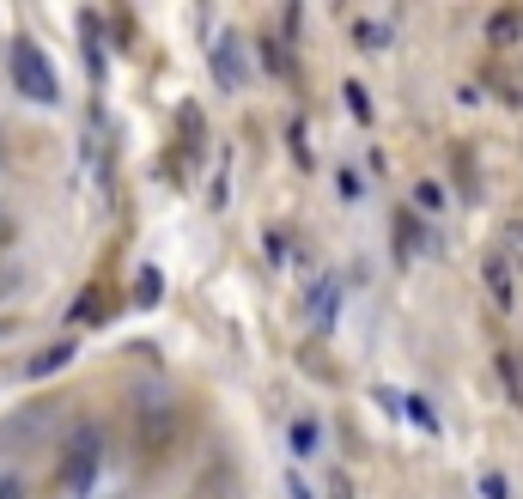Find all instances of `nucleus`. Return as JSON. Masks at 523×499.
Returning <instances> with one entry per match:
<instances>
[{
    "instance_id": "22",
    "label": "nucleus",
    "mask_w": 523,
    "mask_h": 499,
    "mask_svg": "<svg viewBox=\"0 0 523 499\" xmlns=\"http://www.w3.org/2000/svg\"><path fill=\"white\" fill-rule=\"evenodd\" d=\"M335 183H341V201H359V177H353V171H341Z\"/></svg>"
},
{
    "instance_id": "17",
    "label": "nucleus",
    "mask_w": 523,
    "mask_h": 499,
    "mask_svg": "<svg viewBox=\"0 0 523 499\" xmlns=\"http://www.w3.org/2000/svg\"><path fill=\"white\" fill-rule=\"evenodd\" d=\"M499 378H505V390L517 396V408H523V366L511 360V353H499Z\"/></svg>"
},
{
    "instance_id": "19",
    "label": "nucleus",
    "mask_w": 523,
    "mask_h": 499,
    "mask_svg": "<svg viewBox=\"0 0 523 499\" xmlns=\"http://www.w3.org/2000/svg\"><path fill=\"white\" fill-rule=\"evenodd\" d=\"M414 207L438 213V207H444V189H438V183H420V189H414Z\"/></svg>"
},
{
    "instance_id": "18",
    "label": "nucleus",
    "mask_w": 523,
    "mask_h": 499,
    "mask_svg": "<svg viewBox=\"0 0 523 499\" xmlns=\"http://www.w3.org/2000/svg\"><path fill=\"white\" fill-rule=\"evenodd\" d=\"M347 110H353V122H371V92L365 86H347Z\"/></svg>"
},
{
    "instance_id": "16",
    "label": "nucleus",
    "mask_w": 523,
    "mask_h": 499,
    "mask_svg": "<svg viewBox=\"0 0 523 499\" xmlns=\"http://www.w3.org/2000/svg\"><path fill=\"white\" fill-rule=\"evenodd\" d=\"M353 37H359L365 49H384V43H390V25H378V19H359V25H353Z\"/></svg>"
},
{
    "instance_id": "8",
    "label": "nucleus",
    "mask_w": 523,
    "mask_h": 499,
    "mask_svg": "<svg viewBox=\"0 0 523 499\" xmlns=\"http://www.w3.org/2000/svg\"><path fill=\"white\" fill-rule=\"evenodd\" d=\"M80 37H86V74L104 80V19L98 13H80Z\"/></svg>"
},
{
    "instance_id": "10",
    "label": "nucleus",
    "mask_w": 523,
    "mask_h": 499,
    "mask_svg": "<svg viewBox=\"0 0 523 499\" xmlns=\"http://www.w3.org/2000/svg\"><path fill=\"white\" fill-rule=\"evenodd\" d=\"M43 420H49V408H31V414L7 420V426H0V451H7V445H31V433H37Z\"/></svg>"
},
{
    "instance_id": "20",
    "label": "nucleus",
    "mask_w": 523,
    "mask_h": 499,
    "mask_svg": "<svg viewBox=\"0 0 523 499\" xmlns=\"http://www.w3.org/2000/svg\"><path fill=\"white\" fill-rule=\"evenodd\" d=\"M481 499H511V481L505 475H481Z\"/></svg>"
},
{
    "instance_id": "6",
    "label": "nucleus",
    "mask_w": 523,
    "mask_h": 499,
    "mask_svg": "<svg viewBox=\"0 0 523 499\" xmlns=\"http://www.w3.org/2000/svg\"><path fill=\"white\" fill-rule=\"evenodd\" d=\"M481 280H487V299L511 311V299H517V280H511V262H505L499 250H487V256H481Z\"/></svg>"
},
{
    "instance_id": "13",
    "label": "nucleus",
    "mask_w": 523,
    "mask_h": 499,
    "mask_svg": "<svg viewBox=\"0 0 523 499\" xmlns=\"http://www.w3.org/2000/svg\"><path fill=\"white\" fill-rule=\"evenodd\" d=\"M487 37H493V43H517V37H523V13H493V19H487Z\"/></svg>"
},
{
    "instance_id": "26",
    "label": "nucleus",
    "mask_w": 523,
    "mask_h": 499,
    "mask_svg": "<svg viewBox=\"0 0 523 499\" xmlns=\"http://www.w3.org/2000/svg\"><path fill=\"white\" fill-rule=\"evenodd\" d=\"M0 335H13V317H0Z\"/></svg>"
},
{
    "instance_id": "1",
    "label": "nucleus",
    "mask_w": 523,
    "mask_h": 499,
    "mask_svg": "<svg viewBox=\"0 0 523 499\" xmlns=\"http://www.w3.org/2000/svg\"><path fill=\"white\" fill-rule=\"evenodd\" d=\"M104 451H110V433H104L98 420L73 426L67 445H61V463H55L61 499H86V493H92V481H98V469H104Z\"/></svg>"
},
{
    "instance_id": "3",
    "label": "nucleus",
    "mask_w": 523,
    "mask_h": 499,
    "mask_svg": "<svg viewBox=\"0 0 523 499\" xmlns=\"http://www.w3.org/2000/svg\"><path fill=\"white\" fill-rule=\"evenodd\" d=\"M207 61H213L219 92H244L250 61H244V37H238V31H219V37H213V49H207Z\"/></svg>"
},
{
    "instance_id": "15",
    "label": "nucleus",
    "mask_w": 523,
    "mask_h": 499,
    "mask_svg": "<svg viewBox=\"0 0 523 499\" xmlns=\"http://www.w3.org/2000/svg\"><path fill=\"white\" fill-rule=\"evenodd\" d=\"M159 268H140V280H134V305H159Z\"/></svg>"
},
{
    "instance_id": "2",
    "label": "nucleus",
    "mask_w": 523,
    "mask_h": 499,
    "mask_svg": "<svg viewBox=\"0 0 523 499\" xmlns=\"http://www.w3.org/2000/svg\"><path fill=\"white\" fill-rule=\"evenodd\" d=\"M7 67H13V86H19V98H31V104H61V80H55V67H49V55L31 43V37H19L13 43V55H7Z\"/></svg>"
},
{
    "instance_id": "5",
    "label": "nucleus",
    "mask_w": 523,
    "mask_h": 499,
    "mask_svg": "<svg viewBox=\"0 0 523 499\" xmlns=\"http://www.w3.org/2000/svg\"><path fill=\"white\" fill-rule=\"evenodd\" d=\"M305 311H311L317 335H329V329H335V311H341V280H335V274H323L317 287L305 293Z\"/></svg>"
},
{
    "instance_id": "25",
    "label": "nucleus",
    "mask_w": 523,
    "mask_h": 499,
    "mask_svg": "<svg viewBox=\"0 0 523 499\" xmlns=\"http://www.w3.org/2000/svg\"><path fill=\"white\" fill-rule=\"evenodd\" d=\"M7 287H13V274H7V268H0V293H7Z\"/></svg>"
},
{
    "instance_id": "23",
    "label": "nucleus",
    "mask_w": 523,
    "mask_h": 499,
    "mask_svg": "<svg viewBox=\"0 0 523 499\" xmlns=\"http://www.w3.org/2000/svg\"><path fill=\"white\" fill-rule=\"evenodd\" d=\"M286 487H292V499H317V487H305L298 475H286Z\"/></svg>"
},
{
    "instance_id": "24",
    "label": "nucleus",
    "mask_w": 523,
    "mask_h": 499,
    "mask_svg": "<svg viewBox=\"0 0 523 499\" xmlns=\"http://www.w3.org/2000/svg\"><path fill=\"white\" fill-rule=\"evenodd\" d=\"M0 499H25V487L19 481H0Z\"/></svg>"
},
{
    "instance_id": "9",
    "label": "nucleus",
    "mask_w": 523,
    "mask_h": 499,
    "mask_svg": "<svg viewBox=\"0 0 523 499\" xmlns=\"http://www.w3.org/2000/svg\"><path fill=\"white\" fill-rule=\"evenodd\" d=\"M73 347H80V341H49L43 353H31V360H25V378H49V372H61V366L73 360Z\"/></svg>"
},
{
    "instance_id": "4",
    "label": "nucleus",
    "mask_w": 523,
    "mask_h": 499,
    "mask_svg": "<svg viewBox=\"0 0 523 499\" xmlns=\"http://www.w3.org/2000/svg\"><path fill=\"white\" fill-rule=\"evenodd\" d=\"M207 153V122H201V110L195 104H183L177 110V159H171V177H189V165Z\"/></svg>"
},
{
    "instance_id": "7",
    "label": "nucleus",
    "mask_w": 523,
    "mask_h": 499,
    "mask_svg": "<svg viewBox=\"0 0 523 499\" xmlns=\"http://www.w3.org/2000/svg\"><path fill=\"white\" fill-rule=\"evenodd\" d=\"M432 250V238H426V226L414 220V213L402 207L396 213V262H414V256H426Z\"/></svg>"
},
{
    "instance_id": "12",
    "label": "nucleus",
    "mask_w": 523,
    "mask_h": 499,
    "mask_svg": "<svg viewBox=\"0 0 523 499\" xmlns=\"http://www.w3.org/2000/svg\"><path fill=\"white\" fill-rule=\"evenodd\" d=\"M317 445H323V426L317 420H292V451L298 457H317Z\"/></svg>"
},
{
    "instance_id": "11",
    "label": "nucleus",
    "mask_w": 523,
    "mask_h": 499,
    "mask_svg": "<svg viewBox=\"0 0 523 499\" xmlns=\"http://www.w3.org/2000/svg\"><path fill=\"white\" fill-rule=\"evenodd\" d=\"M451 171H457L463 201H481V177H475V153H469V147H451Z\"/></svg>"
},
{
    "instance_id": "21",
    "label": "nucleus",
    "mask_w": 523,
    "mask_h": 499,
    "mask_svg": "<svg viewBox=\"0 0 523 499\" xmlns=\"http://www.w3.org/2000/svg\"><path fill=\"white\" fill-rule=\"evenodd\" d=\"M323 487H329V499H353V481H347V475H329Z\"/></svg>"
},
{
    "instance_id": "14",
    "label": "nucleus",
    "mask_w": 523,
    "mask_h": 499,
    "mask_svg": "<svg viewBox=\"0 0 523 499\" xmlns=\"http://www.w3.org/2000/svg\"><path fill=\"white\" fill-rule=\"evenodd\" d=\"M505 262H517L523 268V220H505V232H499V244H493Z\"/></svg>"
}]
</instances>
